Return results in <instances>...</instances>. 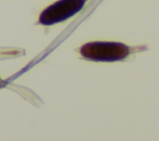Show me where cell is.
Instances as JSON below:
<instances>
[{
    "label": "cell",
    "mask_w": 159,
    "mask_h": 141,
    "mask_svg": "<svg viewBox=\"0 0 159 141\" xmlns=\"http://www.w3.org/2000/svg\"><path fill=\"white\" fill-rule=\"evenodd\" d=\"M145 46H129L118 41H89L83 44L78 52L80 55L89 61L97 62H113L127 59L135 51L144 50Z\"/></svg>",
    "instance_id": "1"
},
{
    "label": "cell",
    "mask_w": 159,
    "mask_h": 141,
    "mask_svg": "<svg viewBox=\"0 0 159 141\" xmlns=\"http://www.w3.org/2000/svg\"><path fill=\"white\" fill-rule=\"evenodd\" d=\"M86 2L87 0H57L40 12L37 24L42 26H51L68 20L77 15L84 7Z\"/></svg>",
    "instance_id": "2"
},
{
    "label": "cell",
    "mask_w": 159,
    "mask_h": 141,
    "mask_svg": "<svg viewBox=\"0 0 159 141\" xmlns=\"http://www.w3.org/2000/svg\"><path fill=\"white\" fill-rule=\"evenodd\" d=\"M0 85H1V79H0Z\"/></svg>",
    "instance_id": "3"
}]
</instances>
